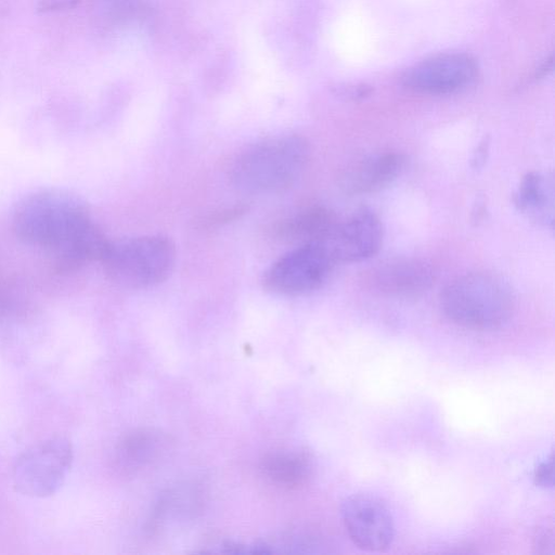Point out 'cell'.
<instances>
[{"instance_id":"cell-9","label":"cell","mask_w":555,"mask_h":555,"mask_svg":"<svg viewBox=\"0 0 555 555\" xmlns=\"http://www.w3.org/2000/svg\"><path fill=\"white\" fill-rule=\"evenodd\" d=\"M383 225L377 215L361 208L338 221L328 237L320 243L336 262H359L371 258L383 243Z\"/></svg>"},{"instance_id":"cell-1","label":"cell","mask_w":555,"mask_h":555,"mask_svg":"<svg viewBox=\"0 0 555 555\" xmlns=\"http://www.w3.org/2000/svg\"><path fill=\"white\" fill-rule=\"evenodd\" d=\"M12 222L20 240L51 253L59 272L101 262L109 244L86 206L62 191L44 190L23 198Z\"/></svg>"},{"instance_id":"cell-13","label":"cell","mask_w":555,"mask_h":555,"mask_svg":"<svg viewBox=\"0 0 555 555\" xmlns=\"http://www.w3.org/2000/svg\"><path fill=\"white\" fill-rule=\"evenodd\" d=\"M517 209L530 219L552 225L554 220V181L553 177L532 171L520 181L514 194Z\"/></svg>"},{"instance_id":"cell-6","label":"cell","mask_w":555,"mask_h":555,"mask_svg":"<svg viewBox=\"0 0 555 555\" xmlns=\"http://www.w3.org/2000/svg\"><path fill=\"white\" fill-rule=\"evenodd\" d=\"M335 262L322 244H304L284 254L263 273L266 291L296 296L318 289L326 281Z\"/></svg>"},{"instance_id":"cell-14","label":"cell","mask_w":555,"mask_h":555,"mask_svg":"<svg viewBox=\"0 0 555 555\" xmlns=\"http://www.w3.org/2000/svg\"><path fill=\"white\" fill-rule=\"evenodd\" d=\"M262 468L275 482L288 488L305 485L312 476V456L306 451L275 454L267 457Z\"/></svg>"},{"instance_id":"cell-15","label":"cell","mask_w":555,"mask_h":555,"mask_svg":"<svg viewBox=\"0 0 555 555\" xmlns=\"http://www.w3.org/2000/svg\"><path fill=\"white\" fill-rule=\"evenodd\" d=\"M160 440L152 433L134 434L126 438L120 452L122 460L133 464L146 461L157 451Z\"/></svg>"},{"instance_id":"cell-10","label":"cell","mask_w":555,"mask_h":555,"mask_svg":"<svg viewBox=\"0 0 555 555\" xmlns=\"http://www.w3.org/2000/svg\"><path fill=\"white\" fill-rule=\"evenodd\" d=\"M433 267L418 258L399 257L384 260L369 270L365 282L374 291L392 297H416L434 284Z\"/></svg>"},{"instance_id":"cell-8","label":"cell","mask_w":555,"mask_h":555,"mask_svg":"<svg viewBox=\"0 0 555 555\" xmlns=\"http://www.w3.org/2000/svg\"><path fill=\"white\" fill-rule=\"evenodd\" d=\"M477 74V63L470 55L447 53L414 64L403 74L402 82L417 92L448 94L470 86Z\"/></svg>"},{"instance_id":"cell-11","label":"cell","mask_w":555,"mask_h":555,"mask_svg":"<svg viewBox=\"0 0 555 555\" xmlns=\"http://www.w3.org/2000/svg\"><path fill=\"white\" fill-rule=\"evenodd\" d=\"M404 162L403 155L398 152L369 155L345 169L340 177V188L350 195L378 192L400 176Z\"/></svg>"},{"instance_id":"cell-4","label":"cell","mask_w":555,"mask_h":555,"mask_svg":"<svg viewBox=\"0 0 555 555\" xmlns=\"http://www.w3.org/2000/svg\"><path fill=\"white\" fill-rule=\"evenodd\" d=\"M176 246L165 236L147 235L108 244L101 260L108 278L128 288L164 282L176 262Z\"/></svg>"},{"instance_id":"cell-19","label":"cell","mask_w":555,"mask_h":555,"mask_svg":"<svg viewBox=\"0 0 555 555\" xmlns=\"http://www.w3.org/2000/svg\"><path fill=\"white\" fill-rule=\"evenodd\" d=\"M488 145H489L488 142H482V144L477 149V152L475 153V156L473 159L475 163V167H478L481 163H483L486 160Z\"/></svg>"},{"instance_id":"cell-17","label":"cell","mask_w":555,"mask_h":555,"mask_svg":"<svg viewBox=\"0 0 555 555\" xmlns=\"http://www.w3.org/2000/svg\"><path fill=\"white\" fill-rule=\"evenodd\" d=\"M533 479L537 486L542 488H552L554 482V462L553 457L541 463L534 469Z\"/></svg>"},{"instance_id":"cell-5","label":"cell","mask_w":555,"mask_h":555,"mask_svg":"<svg viewBox=\"0 0 555 555\" xmlns=\"http://www.w3.org/2000/svg\"><path fill=\"white\" fill-rule=\"evenodd\" d=\"M73 457V446L64 437L49 438L33 446L14 465L16 491L33 498L52 495L63 485Z\"/></svg>"},{"instance_id":"cell-7","label":"cell","mask_w":555,"mask_h":555,"mask_svg":"<svg viewBox=\"0 0 555 555\" xmlns=\"http://www.w3.org/2000/svg\"><path fill=\"white\" fill-rule=\"evenodd\" d=\"M341 517L351 541L364 551H385L393 540L392 516L373 495L357 493L348 496L341 505Z\"/></svg>"},{"instance_id":"cell-3","label":"cell","mask_w":555,"mask_h":555,"mask_svg":"<svg viewBox=\"0 0 555 555\" xmlns=\"http://www.w3.org/2000/svg\"><path fill=\"white\" fill-rule=\"evenodd\" d=\"M440 307L454 324L475 331H490L504 325L514 311L508 285L486 272L457 276L441 292Z\"/></svg>"},{"instance_id":"cell-18","label":"cell","mask_w":555,"mask_h":555,"mask_svg":"<svg viewBox=\"0 0 555 555\" xmlns=\"http://www.w3.org/2000/svg\"><path fill=\"white\" fill-rule=\"evenodd\" d=\"M78 1L79 0H40L38 8L43 12L56 11L73 8L77 4Z\"/></svg>"},{"instance_id":"cell-2","label":"cell","mask_w":555,"mask_h":555,"mask_svg":"<svg viewBox=\"0 0 555 555\" xmlns=\"http://www.w3.org/2000/svg\"><path fill=\"white\" fill-rule=\"evenodd\" d=\"M309 154V144L300 135L264 139L236 156L231 167V180L236 188L248 193L284 192L302 173Z\"/></svg>"},{"instance_id":"cell-16","label":"cell","mask_w":555,"mask_h":555,"mask_svg":"<svg viewBox=\"0 0 555 555\" xmlns=\"http://www.w3.org/2000/svg\"><path fill=\"white\" fill-rule=\"evenodd\" d=\"M554 530L553 526L544 525L537 529L534 534V547L539 554H554Z\"/></svg>"},{"instance_id":"cell-12","label":"cell","mask_w":555,"mask_h":555,"mask_svg":"<svg viewBox=\"0 0 555 555\" xmlns=\"http://www.w3.org/2000/svg\"><path fill=\"white\" fill-rule=\"evenodd\" d=\"M338 221L334 211L322 206H313L281 221L275 231L280 238L300 245L320 244L328 237Z\"/></svg>"}]
</instances>
